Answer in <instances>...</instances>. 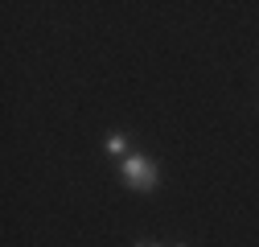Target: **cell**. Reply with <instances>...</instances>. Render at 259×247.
<instances>
[{
  "mask_svg": "<svg viewBox=\"0 0 259 247\" xmlns=\"http://www.w3.org/2000/svg\"><path fill=\"white\" fill-rule=\"evenodd\" d=\"M119 181L127 185V190H136V194H152L156 185H160V169H156V161H148V157H123L119 161Z\"/></svg>",
  "mask_w": 259,
  "mask_h": 247,
  "instance_id": "1",
  "label": "cell"
},
{
  "mask_svg": "<svg viewBox=\"0 0 259 247\" xmlns=\"http://www.w3.org/2000/svg\"><path fill=\"white\" fill-rule=\"evenodd\" d=\"M103 148L111 152V157H119V161L132 157V152H127V136H123V132H107V136H103Z\"/></svg>",
  "mask_w": 259,
  "mask_h": 247,
  "instance_id": "2",
  "label": "cell"
},
{
  "mask_svg": "<svg viewBox=\"0 0 259 247\" xmlns=\"http://www.w3.org/2000/svg\"><path fill=\"white\" fill-rule=\"evenodd\" d=\"M136 247H160V243H152V239H136Z\"/></svg>",
  "mask_w": 259,
  "mask_h": 247,
  "instance_id": "3",
  "label": "cell"
},
{
  "mask_svg": "<svg viewBox=\"0 0 259 247\" xmlns=\"http://www.w3.org/2000/svg\"><path fill=\"white\" fill-rule=\"evenodd\" d=\"M177 247H181V243H177Z\"/></svg>",
  "mask_w": 259,
  "mask_h": 247,
  "instance_id": "4",
  "label": "cell"
}]
</instances>
